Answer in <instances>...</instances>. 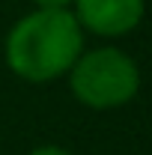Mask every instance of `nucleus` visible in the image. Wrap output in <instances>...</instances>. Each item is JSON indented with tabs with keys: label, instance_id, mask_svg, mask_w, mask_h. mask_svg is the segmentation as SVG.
I'll return each mask as SVG.
<instances>
[{
	"label": "nucleus",
	"instance_id": "nucleus-4",
	"mask_svg": "<svg viewBox=\"0 0 152 155\" xmlns=\"http://www.w3.org/2000/svg\"><path fill=\"white\" fill-rule=\"evenodd\" d=\"M27 155H75L72 149H66V146H57V143H42L36 149H30Z\"/></svg>",
	"mask_w": 152,
	"mask_h": 155
},
{
	"label": "nucleus",
	"instance_id": "nucleus-1",
	"mask_svg": "<svg viewBox=\"0 0 152 155\" xmlns=\"http://www.w3.org/2000/svg\"><path fill=\"white\" fill-rule=\"evenodd\" d=\"M87 33L72 9H30L21 15L3 39V63L27 84H51L69 75Z\"/></svg>",
	"mask_w": 152,
	"mask_h": 155
},
{
	"label": "nucleus",
	"instance_id": "nucleus-2",
	"mask_svg": "<svg viewBox=\"0 0 152 155\" xmlns=\"http://www.w3.org/2000/svg\"><path fill=\"white\" fill-rule=\"evenodd\" d=\"M66 81L75 101L90 110H116L131 104L143 84L137 60L116 45L84 48Z\"/></svg>",
	"mask_w": 152,
	"mask_h": 155
},
{
	"label": "nucleus",
	"instance_id": "nucleus-3",
	"mask_svg": "<svg viewBox=\"0 0 152 155\" xmlns=\"http://www.w3.org/2000/svg\"><path fill=\"white\" fill-rule=\"evenodd\" d=\"M72 15L90 36L122 39L143 24L146 0H75Z\"/></svg>",
	"mask_w": 152,
	"mask_h": 155
},
{
	"label": "nucleus",
	"instance_id": "nucleus-5",
	"mask_svg": "<svg viewBox=\"0 0 152 155\" xmlns=\"http://www.w3.org/2000/svg\"><path fill=\"white\" fill-rule=\"evenodd\" d=\"M33 9H72L75 0H30Z\"/></svg>",
	"mask_w": 152,
	"mask_h": 155
}]
</instances>
